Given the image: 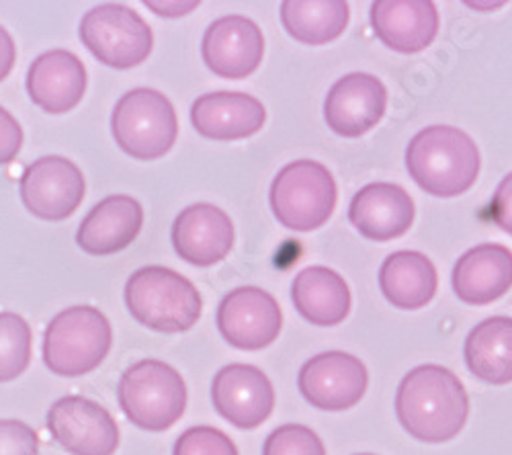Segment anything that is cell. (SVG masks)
Listing matches in <instances>:
<instances>
[{
    "label": "cell",
    "mask_w": 512,
    "mask_h": 455,
    "mask_svg": "<svg viewBox=\"0 0 512 455\" xmlns=\"http://www.w3.org/2000/svg\"><path fill=\"white\" fill-rule=\"evenodd\" d=\"M396 415L404 431L422 443L455 439L469 417V396L451 369L418 365L402 378Z\"/></svg>",
    "instance_id": "1"
},
{
    "label": "cell",
    "mask_w": 512,
    "mask_h": 455,
    "mask_svg": "<svg viewBox=\"0 0 512 455\" xmlns=\"http://www.w3.org/2000/svg\"><path fill=\"white\" fill-rule=\"evenodd\" d=\"M465 363L476 378L492 386L512 382V318L492 316L465 339Z\"/></svg>",
    "instance_id": "25"
},
{
    "label": "cell",
    "mask_w": 512,
    "mask_h": 455,
    "mask_svg": "<svg viewBox=\"0 0 512 455\" xmlns=\"http://www.w3.org/2000/svg\"><path fill=\"white\" fill-rule=\"evenodd\" d=\"M439 287L433 261L416 251H398L379 269V289L400 310H420L429 304Z\"/></svg>",
    "instance_id": "24"
},
{
    "label": "cell",
    "mask_w": 512,
    "mask_h": 455,
    "mask_svg": "<svg viewBox=\"0 0 512 455\" xmlns=\"http://www.w3.org/2000/svg\"><path fill=\"white\" fill-rule=\"evenodd\" d=\"M267 121L265 105L246 93H205L191 107V123L207 140L232 142L259 134Z\"/></svg>",
    "instance_id": "17"
},
{
    "label": "cell",
    "mask_w": 512,
    "mask_h": 455,
    "mask_svg": "<svg viewBox=\"0 0 512 455\" xmlns=\"http://www.w3.org/2000/svg\"><path fill=\"white\" fill-rule=\"evenodd\" d=\"M144 226V210L130 195H109L82 220L76 244L87 255L109 257L125 251Z\"/></svg>",
    "instance_id": "19"
},
{
    "label": "cell",
    "mask_w": 512,
    "mask_h": 455,
    "mask_svg": "<svg viewBox=\"0 0 512 455\" xmlns=\"http://www.w3.org/2000/svg\"><path fill=\"white\" fill-rule=\"evenodd\" d=\"M414 201L396 183H371L355 193L349 205V220L361 236L388 242L404 236L414 224Z\"/></svg>",
    "instance_id": "21"
},
{
    "label": "cell",
    "mask_w": 512,
    "mask_h": 455,
    "mask_svg": "<svg viewBox=\"0 0 512 455\" xmlns=\"http://www.w3.org/2000/svg\"><path fill=\"white\" fill-rule=\"evenodd\" d=\"M291 300L295 310L316 326H336L351 312V289L345 277L322 265L295 275Z\"/></svg>",
    "instance_id": "23"
},
{
    "label": "cell",
    "mask_w": 512,
    "mask_h": 455,
    "mask_svg": "<svg viewBox=\"0 0 512 455\" xmlns=\"http://www.w3.org/2000/svg\"><path fill=\"white\" fill-rule=\"evenodd\" d=\"M87 68L68 50H50L33 60L27 72L29 99L48 113L72 111L87 93Z\"/></svg>",
    "instance_id": "20"
},
{
    "label": "cell",
    "mask_w": 512,
    "mask_h": 455,
    "mask_svg": "<svg viewBox=\"0 0 512 455\" xmlns=\"http://www.w3.org/2000/svg\"><path fill=\"white\" fill-rule=\"evenodd\" d=\"M512 287V251L504 244H478L455 263L453 289L469 306L500 300Z\"/></svg>",
    "instance_id": "22"
},
{
    "label": "cell",
    "mask_w": 512,
    "mask_h": 455,
    "mask_svg": "<svg viewBox=\"0 0 512 455\" xmlns=\"http://www.w3.org/2000/svg\"><path fill=\"white\" fill-rule=\"evenodd\" d=\"M0 455H39L37 433L21 421H0Z\"/></svg>",
    "instance_id": "30"
},
{
    "label": "cell",
    "mask_w": 512,
    "mask_h": 455,
    "mask_svg": "<svg viewBox=\"0 0 512 455\" xmlns=\"http://www.w3.org/2000/svg\"><path fill=\"white\" fill-rule=\"evenodd\" d=\"M490 218L494 220L496 226H500V230H504L512 236V173H508L500 181V185L492 197Z\"/></svg>",
    "instance_id": "32"
},
{
    "label": "cell",
    "mask_w": 512,
    "mask_h": 455,
    "mask_svg": "<svg viewBox=\"0 0 512 455\" xmlns=\"http://www.w3.org/2000/svg\"><path fill=\"white\" fill-rule=\"evenodd\" d=\"M388 109V89L367 72L338 78L324 101L328 128L343 138H361L373 130Z\"/></svg>",
    "instance_id": "14"
},
{
    "label": "cell",
    "mask_w": 512,
    "mask_h": 455,
    "mask_svg": "<svg viewBox=\"0 0 512 455\" xmlns=\"http://www.w3.org/2000/svg\"><path fill=\"white\" fill-rule=\"evenodd\" d=\"M369 386L365 363L345 351L320 353L304 363L297 388L316 408L338 412L361 402Z\"/></svg>",
    "instance_id": "12"
},
{
    "label": "cell",
    "mask_w": 512,
    "mask_h": 455,
    "mask_svg": "<svg viewBox=\"0 0 512 455\" xmlns=\"http://www.w3.org/2000/svg\"><path fill=\"white\" fill-rule=\"evenodd\" d=\"M125 304L134 320L166 335L187 333L203 312L197 287L181 273L162 265L132 273L125 283Z\"/></svg>",
    "instance_id": "3"
},
{
    "label": "cell",
    "mask_w": 512,
    "mask_h": 455,
    "mask_svg": "<svg viewBox=\"0 0 512 455\" xmlns=\"http://www.w3.org/2000/svg\"><path fill=\"white\" fill-rule=\"evenodd\" d=\"M48 429L70 455H113L119 447V427L111 412L82 396H64L54 402Z\"/></svg>",
    "instance_id": "11"
},
{
    "label": "cell",
    "mask_w": 512,
    "mask_h": 455,
    "mask_svg": "<svg viewBox=\"0 0 512 455\" xmlns=\"http://www.w3.org/2000/svg\"><path fill=\"white\" fill-rule=\"evenodd\" d=\"M201 56L205 66L220 78H246L256 72V68L263 62V31L248 17H222L205 29L201 41Z\"/></svg>",
    "instance_id": "15"
},
{
    "label": "cell",
    "mask_w": 512,
    "mask_h": 455,
    "mask_svg": "<svg viewBox=\"0 0 512 455\" xmlns=\"http://www.w3.org/2000/svg\"><path fill=\"white\" fill-rule=\"evenodd\" d=\"M25 208L39 220L62 222L70 218L87 193L82 171L64 156L33 160L19 183Z\"/></svg>",
    "instance_id": "9"
},
{
    "label": "cell",
    "mask_w": 512,
    "mask_h": 455,
    "mask_svg": "<svg viewBox=\"0 0 512 455\" xmlns=\"http://www.w3.org/2000/svg\"><path fill=\"white\" fill-rule=\"evenodd\" d=\"M113 345L107 316L93 306H72L52 318L44 333V363L56 376L78 378L95 371Z\"/></svg>",
    "instance_id": "5"
},
{
    "label": "cell",
    "mask_w": 512,
    "mask_h": 455,
    "mask_svg": "<svg viewBox=\"0 0 512 455\" xmlns=\"http://www.w3.org/2000/svg\"><path fill=\"white\" fill-rule=\"evenodd\" d=\"M336 181L324 164L295 160L271 185V208L281 226L295 232L322 228L336 208Z\"/></svg>",
    "instance_id": "7"
},
{
    "label": "cell",
    "mask_w": 512,
    "mask_h": 455,
    "mask_svg": "<svg viewBox=\"0 0 512 455\" xmlns=\"http://www.w3.org/2000/svg\"><path fill=\"white\" fill-rule=\"evenodd\" d=\"M375 35L400 54H418L439 33V13L431 0H377L371 5Z\"/></svg>",
    "instance_id": "18"
},
{
    "label": "cell",
    "mask_w": 512,
    "mask_h": 455,
    "mask_svg": "<svg viewBox=\"0 0 512 455\" xmlns=\"http://www.w3.org/2000/svg\"><path fill=\"white\" fill-rule=\"evenodd\" d=\"M211 402L218 415L238 429L261 427L275 408V390L267 374L246 363L222 367L211 384Z\"/></svg>",
    "instance_id": "13"
},
{
    "label": "cell",
    "mask_w": 512,
    "mask_h": 455,
    "mask_svg": "<svg viewBox=\"0 0 512 455\" xmlns=\"http://www.w3.org/2000/svg\"><path fill=\"white\" fill-rule=\"evenodd\" d=\"M482 158L472 136L453 126L418 132L406 150V169L414 183L435 197H457L474 187Z\"/></svg>",
    "instance_id": "2"
},
{
    "label": "cell",
    "mask_w": 512,
    "mask_h": 455,
    "mask_svg": "<svg viewBox=\"0 0 512 455\" xmlns=\"http://www.w3.org/2000/svg\"><path fill=\"white\" fill-rule=\"evenodd\" d=\"M222 337L240 351H261L281 333L283 314L279 302L261 287H236L218 306Z\"/></svg>",
    "instance_id": "10"
},
{
    "label": "cell",
    "mask_w": 512,
    "mask_h": 455,
    "mask_svg": "<svg viewBox=\"0 0 512 455\" xmlns=\"http://www.w3.org/2000/svg\"><path fill=\"white\" fill-rule=\"evenodd\" d=\"M23 146V128L17 117L0 105V164H9L17 158Z\"/></svg>",
    "instance_id": "31"
},
{
    "label": "cell",
    "mask_w": 512,
    "mask_h": 455,
    "mask_svg": "<svg viewBox=\"0 0 512 455\" xmlns=\"http://www.w3.org/2000/svg\"><path fill=\"white\" fill-rule=\"evenodd\" d=\"M115 144L136 160H156L170 152L179 136L173 103L156 89L127 91L111 113Z\"/></svg>",
    "instance_id": "6"
},
{
    "label": "cell",
    "mask_w": 512,
    "mask_h": 455,
    "mask_svg": "<svg viewBox=\"0 0 512 455\" xmlns=\"http://www.w3.org/2000/svg\"><path fill=\"white\" fill-rule=\"evenodd\" d=\"M78 35L99 62L115 70L140 66L154 48V35L144 17L117 3H105L84 13Z\"/></svg>",
    "instance_id": "8"
},
{
    "label": "cell",
    "mask_w": 512,
    "mask_h": 455,
    "mask_svg": "<svg viewBox=\"0 0 512 455\" xmlns=\"http://www.w3.org/2000/svg\"><path fill=\"white\" fill-rule=\"evenodd\" d=\"M150 11H154L156 15L160 17H168V19H177V17H183V15H189L191 11H195L199 7V3H168V0H164V3H144Z\"/></svg>",
    "instance_id": "34"
},
{
    "label": "cell",
    "mask_w": 512,
    "mask_h": 455,
    "mask_svg": "<svg viewBox=\"0 0 512 455\" xmlns=\"http://www.w3.org/2000/svg\"><path fill=\"white\" fill-rule=\"evenodd\" d=\"M17 62V46L11 37V33L0 25V82H3Z\"/></svg>",
    "instance_id": "33"
},
{
    "label": "cell",
    "mask_w": 512,
    "mask_h": 455,
    "mask_svg": "<svg viewBox=\"0 0 512 455\" xmlns=\"http://www.w3.org/2000/svg\"><path fill=\"white\" fill-rule=\"evenodd\" d=\"M357 455H375V453H357Z\"/></svg>",
    "instance_id": "35"
},
{
    "label": "cell",
    "mask_w": 512,
    "mask_h": 455,
    "mask_svg": "<svg viewBox=\"0 0 512 455\" xmlns=\"http://www.w3.org/2000/svg\"><path fill=\"white\" fill-rule=\"evenodd\" d=\"M351 9L343 0H285L281 23L300 44L324 46L345 33Z\"/></svg>",
    "instance_id": "26"
},
{
    "label": "cell",
    "mask_w": 512,
    "mask_h": 455,
    "mask_svg": "<svg viewBox=\"0 0 512 455\" xmlns=\"http://www.w3.org/2000/svg\"><path fill=\"white\" fill-rule=\"evenodd\" d=\"M33 355V333L15 312H0V384L25 374Z\"/></svg>",
    "instance_id": "27"
},
{
    "label": "cell",
    "mask_w": 512,
    "mask_h": 455,
    "mask_svg": "<svg viewBox=\"0 0 512 455\" xmlns=\"http://www.w3.org/2000/svg\"><path fill=\"white\" fill-rule=\"evenodd\" d=\"M263 455H326V447L310 427L289 423L265 439Z\"/></svg>",
    "instance_id": "28"
},
{
    "label": "cell",
    "mask_w": 512,
    "mask_h": 455,
    "mask_svg": "<svg viewBox=\"0 0 512 455\" xmlns=\"http://www.w3.org/2000/svg\"><path fill=\"white\" fill-rule=\"evenodd\" d=\"M170 238L183 261L195 267H211L230 255L234 224L218 205L193 203L177 216Z\"/></svg>",
    "instance_id": "16"
},
{
    "label": "cell",
    "mask_w": 512,
    "mask_h": 455,
    "mask_svg": "<svg viewBox=\"0 0 512 455\" xmlns=\"http://www.w3.org/2000/svg\"><path fill=\"white\" fill-rule=\"evenodd\" d=\"M173 455H238L234 441L216 427H191L175 443Z\"/></svg>",
    "instance_id": "29"
},
{
    "label": "cell",
    "mask_w": 512,
    "mask_h": 455,
    "mask_svg": "<svg viewBox=\"0 0 512 455\" xmlns=\"http://www.w3.org/2000/svg\"><path fill=\"white\" fill-rule=\"evenodd\" d=\"M117 400L123 415L136 427L160 433L185 415L187 386L175 367L158 359H144L123 371Z\"/></svg>",
    "instance_id": "4"
}]
</instances>
